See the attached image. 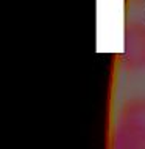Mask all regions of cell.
Wrapping results in <instances>:
<instances>
[{
    "instance_id": "6da1fadb",
    "label": "cell",
    "mask_w": 145,
    "mask_h": 149,
    "mask_svg": "<svg viewBox=\"0 0 145 149\" xmlns=\"http://www.w3.org/2000/svg\"><path fill=\"white\" fill-rule=\"evenodd\" d=\"M111 149H145V95L122 102L112 129Z\"/></svg>"
},
{
    "instance_id": "7a4b0ae2",
    "label": "cell",
    "mask_w": 145,
    "mask_h": 149,
    "mask_svg": "<svg viewBox=\"0 0 145 149\" xmlns=\"http://www.w3.org/2000/svg\"><path fill=\"white\" fill-rule=\"evenodd\" d=\"M122 65L128 73L145 72V23L133 22L126 28Z\"/></svg>"
}]
</instances>
